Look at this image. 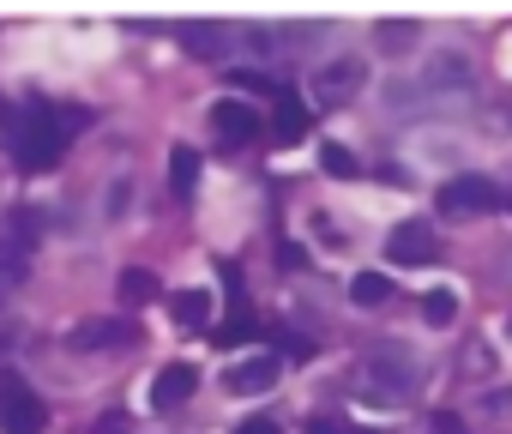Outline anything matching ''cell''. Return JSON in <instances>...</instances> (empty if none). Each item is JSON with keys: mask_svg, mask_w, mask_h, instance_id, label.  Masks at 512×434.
<instances>
[{"mask_svg": "<svg viewBox=\"0 0 512 434\" xmlns=\"http://www.w3.org/2000/svg\"><path fill=\"white\" fill-rule=\"evenodd\" d=\"M374 37H380V49H386V55H398V49L416 37V25H410V19H380V25H374Z\"/></svg>", "mask_w": 512, "mask_h": 434, "instance_id": "16", "label": "cell"}, {"mask_svg": "<svg viewBox=\"0 0 512 434\" xmlns=\"http://www.w3.org/2000/svg\"><path fill=\"white\" fill-rule=\"evenodd\" d=\"M362 85H368V61H362V55H338V61H326V67L314 73V97H320V103H350Z\"/></svg>", "mask_w": 512, "mask_h": 434, "instance_id": "6", "label": "cell"}, {"mask_svg": "<svg viewBox=\"0 0 512 434\" xmlns=\"http://www.w3.org/2000/svg\"><path fill=\"white\" fill-rule=\"evenodd\" d=\"M386 296H392L386 272H356V278H350V302H356V308H380Z\"/></svg>", "mask_w": 512, "mask_h": 434, "instance_id": "14", "label": "cell"}, {"mask_svg": "<svg viewBox=\"0 0 512 434\" xmlns=\"http://www.w3.org/2000/svg\"><path fill=\"white\" fill-rule=\"evenodd\" d=\"M272 133H278L284 145H302V133H308V109H302V97H296V91H278V115H272Z\"/></svg>", "mask_w": 512, "mask_h": 434, "instance_id": "10", "label": "cell"}, {"mask_svg": "<svg viewBox=\"0 0 512 434\" xmlns=\"http://www.w3.org/2000/svg\"><path fill=\"white\" fill-rule=\"evenodd\" d=\"M308 434H368V428H350V422H332V416H320Z\"/></svg>", "mask_w": 512, "mask_h": 434, "instance_id": "21", "label": "cell"}, {"mask_svg": "<svg viewBox=\"0 0 512 434\" xmlns=\"http://www.w3.org/2000/svg\"><path fill=\"white\" fill-rule=\"evenodd\" d=\"M211 127H217L229 145H253V139H260V115H253L247 103H235V97H223V103L211 109Z\"/></svg>", "mask_w": 512, "mask_h": 434, "instance_id": "7", "label": "cell"}, {"mask_svg": "<svg viewBox=\"0 0 512 434\" xmlns=\"http://www.w3.org/2000/svg\"><path fill=\"white\" fill-rule=\"evenodd\" d=\"M175 320H181V326H199V320H211V296H205V290H187V296H175Z\"/></svg>", "mask_w": 512, "mask_h": 434, "instance_id": "18", "label": "cell"}, {"mask_svg": "<svg viewBox=\"0 0 512 434\" xmlns=\"http://www.w3.org/2000/svg\"><path fill=\"white\" fill-rule=\"evenodd\" d=\"M235 434H284V428H278V422H241Z\"/></svg>", "mask_w": 512, "mask_h": 434, "instance_id": "22", "label": "cell"}, {"mask_svg": "<svg viewBox=\"0 0 512 434\" xmlns=\"http://www.w3.org/2000/svg\"><path fill=\"white\" fill-rule=\"evenodd\" d=\"M506 115H512V103H506Z\"/></svg>", "mask_w": 512, "mask_h": 434, "instance_id": "25", "label": "cell"}, {"mask_svg": "<svg viewBox=\"0 0 512 434\" xmlns=\"http://www.w3.org/2000/svg\"><path fill=\"white\" fill-rule=\"evenodd\" d=\"M133 338V326L127 320H85L79 332H73V344L79 350H103V344H127Z\"/></svg>", "mask_w": 512, "mask_h": 434, "instance_id": "11", "label": "cell"}, {"mask_svg": "<svg viewBox=\"0 0 512 434\" xmlns=\"http://www.w3.org/2000/svg\"><path fill=\"white\" fill-rule=\"evenodd\" d=\"M193 181H199V151H193V145H175V151H169V187L187 199Z\"/></svg>", "mask_w": 512, "mask_h": 434, "instance_id": "12", "label": "cell"}, {"mask_svg": "<svg viewBox=\"0 0 512 434\" xmlns=\"http://www.w3.org/2000/svg\"><path fill=\"white\" fill-rule=\"evenodd\" d=\"M386 260H392V266H434V260H440L434 224H422V217H410V224H398V230L386 236Z\"/></svg>", "mask_w": 512, "mask_h": 434, "instance_id": "5", "label": "cell"}, {"mask_svg": "<svg viewBox=\"0 0 512 434\" xmlns=\"http://www.w3.org/2000/svg\"><path fill=\"white\" fill-rule=\"evenodd\" d=\"M19 278H25V242H0V296L19 290Z\"/></svg>", "mask_w": 512, "mask_h": 434, "instance_id": "15", "label": "cell"}, {"mask_svg": "<svg viewBox=\"0 0 512 434\" xmlns=\"http://www.w3.org/2000/svg\"><path fill=\"white\" fill-rule=\"evenodd\" d=\"M272 380H278V356H247V362L229 368V392H241V398L272 392Z\"/></svg>", "mask_w": 512, "mask_h": 434, "instance_id": "8", "label": "cell"}, {"mask_svg": "<svg viewBox=\"0 0 512 434\" xmlns=\"http://www.w3.org/2000/svg\"><path fill=\"white\" fill-rule=\"evenodd\" d=\"M506 284H512V260H506Z\"/></svg>", "mask_w": 512, "mask_h": 434, "instance_id": "24", "label": "cell"}, {"mask_svg": "<svg viewBox=\"0 0 512 434\" xmlns=\"http://www.w3.org/2000/svg\"><path fill=\"white\" fill-rule=\"evenodd\" d=\"M500 205V187L488 181V175H452L446 187H440V211L446 217H482V211H494Z\"/></svg>", "mask_w": 512, "mask_h": 434, "instance_id": "4", "label": "cell"}, {"mask_svg": "<svg viewBox=\"0 0 512 434\" xmlns=\"http://www.w3.org/2000/svg\"><path fill=\"white\" fill-rule=\"evenodd\" d=\"M85 127H91L85 109H55V103H7V109H0V133H7V151H13V163L31 169V175L55 169L61 151H67V139L85 133Z\"/></svg>", "mask_w": 512, "mask_h": 434, "instance_id": "1", "label": "cell"}, {"mask_svg": "<svg viewBox=\"0 0 512 434\" xmlns=\"http://www.w3.org/2000/svg\"><path fill=\"white\" fill-rule=\"evenodd\" d=\"M320 163H326V175H350V169H356V157H350L344 145H326V151H320Z\"/></svg>", "mask_w": 512, "mask_h": 434, "instance_id": "20", "label": "cell"}, {"mask_svg": "<svg viewBox=\"0 0 512 434\" xmlns=\"http://www.w3.org/2000/svg\"><path fill=\"white\" fill-rule=\"evenodd\" d=\"M193 380H199V374H193L187 362H169V368L157 374V386H151V404H157V410H169V404H187Z\"/></svg>", "mask_w": 512, "mask_h": 434, "instance_id": "9", "label": "cell"}, {"mask_svg": "<svg viewBox=\"0 0 512 434\" xmlns=\"http://www.w3.org/2000/svg\"><path fill=\"white\" fill-rule=\"evenodd\" d=\"M121 296H127V302H151V296H157V278H151L145 266H127V272H121Z\"/></svg>", "mask_w": 512, "mask_h": 434, "instance_id": "17", "label": "cell"}, {"mask_svg": "<svg viewBox=\"0 0 512 434\" xmlns=\"http://www.w3.org/2000/svg\"><path fill=\"white\" fill-rule=\"evenodd\" d=\"M356 380H362V392H368L374 404H410L422 374H416V356H410L404 344H374V350L362 356Z\"/></svg>", "mask_w": 512, "mask_h": 434, "instance_id": "2", "label": "cell"}, {"mask_svg": "<svg viewBox=\"0 0 512 434\" xmlns=\"http://www.w3.org/2000/svg\"><path fill=\"white\" fill-rule=\"evenodd\" d=\"M422 320H428V326H452V320H458V296H452V290H434V296L422 302Z\"/></svg>", "mask_w": 512, "mask_h": 434, "instance_id": "19", "label": "cell"}, {"mask_svg": "<svg viewBox=\"0 0 512 434\" xmlns=\"http://www.w3.org/2000/svg\"><path fill=\"white\" fill-rule=\"evenodd\" d=\"M43 428H49V404L25 380L0 386V434H43Z\"/></svg>", "mask_w": 512, "mask_h": 434, "instance_id": "3", "label": "cell"}, {"mask_svg": "<svg viewBox=\"0 0 512 434\" xmlns=\"http://www.w3.org/2000/svg\"><path fill=\"white\" fill-rule=\"evenodd\" d=\"M181 43H187L199 61H217V55H223V25H181Z\"/></svg>", "mask_w": 512, "mask_h": 434, "instance_id": "13", "label": "cell"}, {"mask_svg": "<svg viewBox=\"0 0 512 434\" xmlns=\"http://www.w3.org/2000/svg\"><path fill=\"white\" fill-rule=\"evenodd\" d=\"M434 434H464V422L458 416H434Z\"/></svg>", "mask_w": 512, "mask_h": 434, "instance_id": "23", "label": "cell"}]
</instances>
